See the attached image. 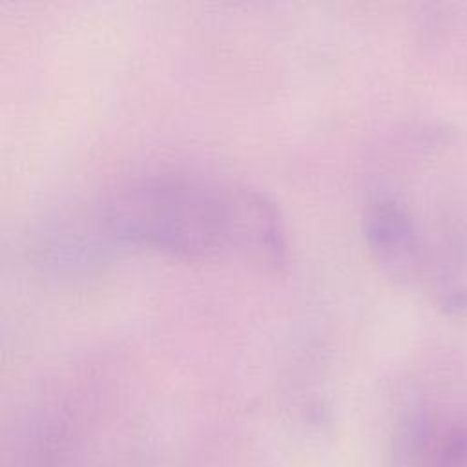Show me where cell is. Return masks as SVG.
<instances>
[{
	"mask_svg": "<svg viewBox=\"0 0 467 467\" xmlns=\"http://www.w3.org/2000/svg\"><path fill=\"white\" fill-rule=\"evenodd\" d=\"M117 244L175 257H237L279 265L286 230L275 202L248 184L190 173L128 181L97 204Z\"/></svg>",
	"mask_w": 467,
	"mask_h": 467,
	"instance_id": "1",
	"label": "cell"
},
{
	"mask_svg": "<svg viewBox=\"0 0 467 467\" xmlns=\"http://www.w3.org/2000/svg\"><path fill=\"white\" fill-rule=\"evenodd\" d=\"M117 243L108 234L97 204L86 213L47 219L33 239V259L40 272L58 281H84L102 274Z\"/></svg>",
	"mask_w": 467,
	"mask_h": 467,
	"instance_id": "2",
	"label": "cell"
},
{
	"mask_svg": "<svg viewBox=\"0 0 467 467\" xmlns=\"http://www.w3.org/2000/svg\"><path fill=\"white\" fill-rule=\"evenodd\" d=\"M363 235L378 268L396 285L412 286L427 268V254L418 226L396 197L379 193L363 213Z\"/></svg>",
	"mask_w": 467,
	"mask_h": 467,
	"instance_id": "3",
	"label": "cell"
},
{
	"mask_svg": "<svg viewBox=\"0 0 467 467\" xmlns=\"http://www.w3.org/2000/svg\"><path fill=\"white\" fill-rule=\"evenodd\" d=\"M431 283L436 306L443 316L467 319V241L447 234L431 259Z\"/></svg>",
	"mask_w": 467,
	"mask_h": 467,
	"instance_id": "4",
	"label": "cell"
},
{
	"mask_svg": "<svg viewBox=\"0 0 467 467\" xmlns=\"http://www.w3.org/2000/svg\"><path fill=\"white\" fill-rule=\"evenodd\" d=\"M66 429L55 416L29 423L13 456V467H62Z\"/></svg>",
	"mask_w": 467,
	"mask_h": 467,
	"instance_id": "5",
	"label": "cell"
},
{
	"mask_svg": "<svg viewBox=\"0 0 467 467\" xmlns=\"http://www.w3.org/2000/svg\"><path fill=\"white\" fill-rule=\"evenodd\" d=\"M441 432L427 414H409L394 438L396 467H431Z\"/></svg>",
	"mask_w": 467,
	"mask_h": 467,
	"instance_id": "6",
	"label": "cell"
},
{
	"mask_svg": "<svg viewBox=\"0 0 467 467\" xmlns=\"http://www.w3.org/2000/svg\"><path fill=\"white\" fill-rule=\"evenodd\" d=\"M431 467H467V427L443 429Z\"/></svg>",
	"mask_w": 467,
	"mask_h": 467,
	"instance_id": "7",
	"label": "cell"
}]
</instances>
